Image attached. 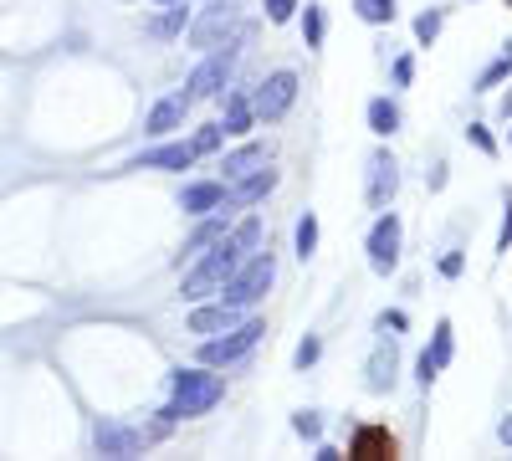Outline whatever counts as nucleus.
Here are the masks:
<instances>
[{
    "label": "nucleus",
    "instance_id": "obj_13",
    "mask_svg": "<svg viewBox=\"0 0 512 461\" xmlns=\"http://www.w3.org/2000/svg\"><path fill=\"white\" fill-rule=\"evenodd\" d=\"M400 446H395V436L384 431V426H364L359 436H354V456L359 461H384V456H395Z\"/></svg>",
    "mask_w": 512,
    "mask_h": 461
},
{
    "label": "nucleus",
    "instance_id": "obj_36",
    "mask_svg": "<svg viewBox=\"0 0 512 461\" xmlns=\"http://www.w3.org/2000/svg\"><path fill=\"white\" fill-rule=\"evenodd\" d=\"M410 77H415V62L400 57V62H395V82H410Z\"/></svg>",
    "mask_w": 512,
    "mask_h": 461
},
{
    "label": "nucleus",
    "instance_id": "obj_14",
    "mask_svg": "<svg viewBox=\"0 0 512 461\" xmlns=\"http://www.w3.org/2000/svg\"><path fill=\"white\" fill-rule=\"evenodd\" d=\"M185 113H190V93H175V98L154 103V113H149V134H169V129H180Z\"/></svg>",
    "mask_w": 512,
    "mask_h": 461
},
{
    "label": "nucleus",
    "instance_id": "obj_37",
    "mask_svg": "<svg viewBox=\"0 0 512 461\" xmlns=\"http://www.w3.org/2000/svg\"><path fill=\"white\" fill-rule=\"evenodd\" d=\"M497 436H502V441H507V446H512V415H507V421H502V426H497Z\"/></svg>",
    "mask_w": 512,
    "mask_h": 461
},
{
    "label": "nucleus",
    "instance_id": "obj_35",
    "mask_svg": "<svg viewBox=\"0 0 512 461\" xmlns=\"http://www.w3.org/2000/svg\"><path fill=\"white\" fill-rule=\"evenodd\" d=\"M512 246V195H507V216H502V236H497V251Z\"/></svg>",
    "mask_w": 512,
    "mask_h": 461
},
{
    "label": "nucleus",
    "instance_id": "obj_1",
    "mask_svg": "<svg viewBox=\"0 0 512 461\" xmlns=\"http://www.w3.org/2000/svg\"><path fill=\"white\" fill-rule=\"evenodd\" d=\"M226 395V380L221 374H200V369H180L175 374V395H169V405L159 410L169 426L175 421H190V415H205L210 405H221Z\"/></svg>",
    "mask_w": 512,
    "mask_h": 461
},
{
    "label": "nucleus",
    "instance_id": "obj_16",
    "mask_svg": "<svg viewBox=\"0 0 512 461\" xmlns=\"http://www.w3.org/2000/svg\"><path fill=\"white\" fill-rule=\"evenodd\" d=\"M395 369H400L395 349H374V359H369V369H364V385H369L374 395H384V390L395 385Z\"/></svg>",
    "mask_w": 512,
    "mask_h": 461
},
{
    "label": "nucleus",
    "instance_id": "obj_32",
    "mask_svg": "<svg viewBox=\"0 0 512 461\" xmlns=\"http://www.w3.org/2000/svg\"><path fill=\"white\" fill-rule=\"evenodd\" d=\"M466 139H472V144H477L482 154H497V144H492V134L482 129V123H472V129H466Z\"/></svg>",
    "mask_w": 512,
    "mask_h": 461
},
{
    "label": "nucleus",
    "instance_id": "obj_28",
    "mask_svg": "<svg viewBox=\"0 0 512 461\" xmlns=\"http://www.w3.org/2000/svg\"><path fill=\"white\" fill-rule=\"evenodd\" d=\"M185 26V6H180V0H175V11H169L164 21H154V36H175Z\"/></svg>",
    "mask_w": 512,
    "mask_h": 461
},
{
    "label": "nucleus",
    "instance_id": "obj_33",
    "mask_svg": "<svg viewBox=\"0 0 512 461\" xmlns=\"http://www.w3.org/2000/svg\"><path fill=\"white\" fill-rule=\"evenodd\" d=\"M318 354H323V344H318V339H303V344H297V364H303V369H308Z\"/></svg>",
    "mask_w": 512,
    "mask_h": 461
},
{
    "label": "nucleus",
    "instance_id": "obj_26",
    "mask_svg": "<svg viewBox=\"0 0 512 461\" xmlns=\"http://www.w3.org/2000/svg\"><path fill=\"white\" fill-rule=\"evenodd\" d=\"M221 139H226V129H221V123H205V129L195 134V154H210V149H221Z\"/></svg>",
    "mask_w": 512,
    "mask_h": 461
},
{
    "label": "nucleus",
    "instance_id": "obj_24",
    "mask_svg": "<svg viewBox=\"0 0 512 461\" xmlns=\"http://www.w3.org/2000/svg\"><path fill=\"white\" fill-rule=\"evenodd\" d=\"M502 77H512V41H507V52H502V57H497L487 72H482V82H477V88H497Z\"/></svg>",
    "mask_w": 512,
    "mask_h": 461
},
{
    "label": "nucleus",
    "instance_id": "obj_6",
    "mask_svg": "<svg viewBox=\"0 0 512 461\" xmlns=\"http://www.w3.org/2000/svg\"><path fill=\"white\" fill-rule=\"evenodd\" d=\"M292 103H297V72H272L262 88H256L251 113H256V118H267V123H277Z\"/></svg>",
    "mask_w": 512,
    "mask_h": 461
},
{
    "label": "nucleus",
    "instance_id": "obj_8",
    "mask_svg": "<svg viewBox=\"0 0 512 461\" xmlns=\"http://www.w3.org/2000/svg\"><path fill=\"white\" fill-rule=\"evenodd\" d=\"M395 262H400V221L395 216H379L374 231H369V267L379 277H390Z\"/></svg>",
    "mask_w": 512,
    "mask_h": 461
},
{
    "label": "nucleus",
    "instance_id": "obj_29",
    "mask_svg": "<svg viewBox=\"0 0 512 461\" xmlns=\"http://www.w3.org/2000/svg\"><path fill=\"white\" fill-rule=\"evenodd\" d=\"M292 431H297V436H318V431H323V421H318L313 410H297V415H292Z\"/></svg>",
    "mask_w": 512,
    "mask_h": 461
},
{
    "label": "nucleus",
    "instance_id": "obj_10",
    "mask_svg": "<svg viewBox=\"0 0 512 461\" xmlns=\"http://www.w3.org/2000/svg\"><path fill=\"white\" fill-rule=\"evenodd\" d=\"M190 159H195V144H164V149L128 159V170H190Z\"/></svg>",
    "mask_w": 512,
    "mask_h": 461
},
{
    "label": "nucleus",
    "instance_id": "obj_31",
    "mask_svg": "<svg viewBox=\"0 0 512 461\" xmlns=\"http://www.w3.org/2000/svg\"><path fill=\"white\" fill-rule=\"evenodd\" d=\"M262 6H267V21H277V26H282V21L292 16V6H297V0H262Z\"/></svg>",
    "mask_w": 512,
    "mask_h": 461
},
{
    "label": "nucleus",
    "instance_id": "obj_22",
    "mask_svg": "<svg viewBox=\"0 0 512 461\" xmlns=\"http://www.w3.org/2000/svg\"><path fill=\"white\" fill-rule=\"evenodd\" d=\"M354 11H359V21L384 26V21H395V0H354Z\"/></svg>",
    "mask_w": 512,
    "mask_h": 461
},
{
    "label": "nucleus",
    "instance_id": "obj_17",
    "mask_svg": "<svg viewBox=\"0 0 512 461\" xmlns=\"http://www.w3.org/2000/svg\"><path fill=\"white\" fill-rule=\"evenodd\" d=\"M272 185H277L272 170H251V175H241V185H236V195L226 205H256L262 195H272Z\"/></svg>",
    "mask_w": 512,
    "mask_h": 461
},
{
    "label": "nucleus",
    "instance_id": "obj_30",
    "mask_svg": "<svg viewBox=\"0 0 512 461\" xmlns=\"http://www.w3.org/2000/svg\"><path fill=\"white\" fill-rule=\"evenodd\" d=\"M436 31H441V16H436V11H425V16L415 21V36H420V41H436Z\"/></svg>",
    "mask_w": 512,
    "mask_h": 461
},
{
    "label": "nucleus",
    "instance_id": "obj_7",
    "mask_svg": "<svg viewBox=\"0 0 512 461\" xmlns=\"http://www.w3.org/2000/svg\"><path fill=\"white\" fill-rule=\"evenodd\" d=\"M164 431H169V421H164V426H154V431H128V426L103 421V426L93 431V441H98V451H103V456H134V451H144L149 441H159Z\"/></svg>",
    "mask_w": 512,
    "mask_h": 461
},
{
    "label": "nucleus",
    "instance_id": "obj_12",
    "mask_svg": "<svg viewBox=\"0 0 512 461\" xmlns=\"http://www.w3.org/2000/svg\"><path fill=\"white\" fill-rule=\"evenodd\" d=\"M451 349H456V344H451V323L441 318V323H436V339H431V349L420 354V380H425V385H431L436 374L451 364Z\"/></svg>",
    "mask_w": 512,
    "mask_h": 461
},
{
    "label": "nucleus",
    "instance_id": "obj_40",
    "mask_svg": "<svg viewBox=\"0 0 512 461\" xmlns=\"http://www.w3.org/2000/svg\"><path fill=\"white\" fill-rule=\"evenodd\" d=\"M507 6H512V0H507Z\"/></svg>",
    "mask_w": 512,
    "mask_h": 461
},
{
    "label": "nucleus",
    "instance_id": "obj_21",
    "mask_svg": "<svg viewBox=\"0 0 512 461\" xmlns=\"http://www.w3.org/2000/svg\"><path fill=\"white\" fill-rule=\"evenodd\" d=\"M369 129L390 139V134L400 129V108H395L390 98H374V103H369Z\"/></svg>",
    "mask_w": 512,
    "mask_h": 461
},
{
    "label": "nucleus",
    "instance_id": "obj_18",
    "mask_svg": "<svg viewBox=\"0 0 512 461\" xmlns=\"http://www.w3.org/2000/svg\"><path fill=\"white\" fill-rule=\"evenodd\" d=\"M236 313H241V308H231V303H221V308H195V313H190V333H226V328L236 323Z\"/></svg>",
    "mask_w": 512,
    "mask_h": 461
},
{
    "label": "nucleus",
    "instance_id": "obj_27",
    "mask_svg": "<svg viewBox=\"0 0 512 461\" xmlns=\"http://www.w3.org/2000/svg\"><path fill=\"white\" fill-rule=\"evenodd\" d=\"M303 36H308V47H318V41H323V11H318V6H308V16H303Z\"/></svg>",
    "mask_w": 512,
    "mask_h": 461
},
{
    "label": "nucleus",
    "instance_id": "obj_39",
    "mask_svg": "<svg viewBox=\"0 0 512 461\" xmlns=\"http://www.w3.org/2000/svg\"><path fill=\"white\" fill-rule=\"evenodd\" d=\"M164 6H175V0H164Z\"/></svg>",
    "mask_w": 512,
    "mask_h": 461
},
{
    "label": "nucleus",
    "instance_id": "obj_38",
    "mask_svg": "<svg viewBox=\"0 0 512 461\" xmlns=\"http://www.w3.org/2000/svg\"><path fill=\"white\" fill-rule=\"evenodd\" d=\"M502 113H507V118H512V93H507V98H502Z\"/></svg>",
    "mask_w": 512,
    "mask_h": 461
},
{
    "label": "nucleus",
    "instance_id": "obj_5",
    "mask_svg": "<svg viewBox=\"0 0 512 461\" xmlns=\"http://www.w3.org/2000/svg\"><path fill=\"white\" fill-rule=\"evenodd\" d=\"M262 333H267V323H262V318L231 323V328H226V339H210V344L200 349V359H205V364H231V359H241L256 339H262Z\"/></svg>",
    "mask_w": 512,
    "mask_h": 461
},
{
    "label": "nucleus",
    "instance_id": "obj_19",
    "mask_svg": "<svg viewBox=\"0 0 512 461\" xmlns=\"http://www.w3.org/2000/svg\"><path fill=\"white\" fill-rule=\"evenodd\" d=\"M262 164H267V149L246 144V149H236V154L226 159V180H241V175H251V170H262Z\"/></svg>",
    "mask_w": 512,
    "mask_h": 461
},
{
    "label": "nucleus",
    "instance_id": "obj_25",
    "mask_svg": "<svg viewBox=\"0 0 512 461\" xmlns=\"http://www.w3.org/2000/svg\"><path fill=\"white\" fill-rule=\"evenodd\" d=\"M231 241H236L241 251H256V241H262V221H256V216H251V221H241Z\"/></svg>",
    "mask_w": 512,
    "mask_h": 461
},
{
    "label": "nucleus",
    "instance_id": "obj_23",
    "mask_svg": "<svg viewBox=\"0 0 512 461\" xmlns=\"http://www.w3.org/2000/svg\"><path fill=\"white\" fill-rule=\"evenodd\" d=\"M313 251H318V221L313 216H303V221H297V257H313Z\"/></svg>",
    "mask_w": 512,
    "mask_h": 461
},
{
    "label": "nucleus",
    "instance_id": "obj_9",
    "mask_svg": "<svg viewBox=\"0 0 512 461\" xmlns=\"http://www.w3.org/2000/svg\"><path fill=\"white\" fill-rule=\"evenodd\" d=\"M395 190H400V164L390 154H374L369 159V205H374V211H384V205L395 200Z\"/></svg>",
    "mask_w": 512,
    "mask_h": 461
},
{
    "label": "nucleus",
    "instance_id": "obj_15",
    "mask_svg": "<svg viewBox=\"0 0 512 461\" xmlns=\"http://www.w3.org/2000/svg\"><path fill=\"white\" fill-rule=\"evenodd\" d=\"M221 200H226V190H221L216 180H200V185H190V190L180 195L185 216H205V211H221Z\"/></svg>",
    "mask_w": 512,
    "mask_h": 461
},
{
    "label": "nucleus",
    "instance_id": "obj_3",
    "mask_svg": "<svg viewBox=\"0 0 512 461\" xmlns=\"http://www.w3.org/2000/svg\"><path fill=\"white\" fill-rule=\"evenodd\" d=\"M272 277H277V267H272V257H251L246 267H236L231 277H226V287H221V303H231V308H251L262 292L272 287Z\"/></svg>",
    "mask_w": 512,
    "mask_h": 461
},
{
    "label": "nucleus",
    "instance_id": "obj_34",
    "mask_svg": "<svg viewBox=\"0 0 512 461\" xmlns=\"http://www.w3.org/2000/svg\"><path fill=\"white\" fill-rule=\"evenodd\" d=\"M461 267H466L461 251H446V257H441V272H446V277H461Z\"/></svg>",
    "mask_w": 512,
    "mask_h": 461
},
{
    "label": "nucleus",
    "instance_id": "obj_20",
    "mask_svg": "<svg viewBox=\"0 0 512 461\" xmlns=\"http://www.w3.org/2000/svg\"><path fill=\"white\" fill-rule=\"evenodd\" d=\"M251 103H246V93H226V123H221V129L226 134H246L251 129Z\"/></svg>",
    "mask_w": 512,
    "mask_h": 461
},
{
    "label": "nucleus",
    "instance_id": "obj_11",
    "mask_svg": "<svg viewBox=\"0 0 512 461\" xmlns=\"http://www.w3.org/2000/svg\"><path fill=\"white\" fill-rule=\"evenodd\" d=\"M231 26H236V6H221V0H216V6H210V16L190 26V41H195V47H221V36H226Z\"/></svg>",
    "mask_w": 512,
    "mask_h": 461
},
{
    "label": "nucleus",
    "instance_id": "obj_4",
    "mask_svg": "<svg viewBox=\"0 0 512 461\" xmlns=\"http://www.w3.org/2000/svg\"><path fill=\"white\" fill-rule=\"evenodd\" d=\"M231 67H236V52L231 47H216L195 72H190V103L195 98H221L226 82H231Z\"/></svg>",
    "mask_w": 512,
    "mask_h": 461
},
{
    "label": "nucleus",
    "instance_id": "obj_2",
    "mask_svg": "<svg viewBox=\"0 0 512 461\" xmlns=\"http://www.w3.org/2000/svg\"><path fill=\"white\" fill-rule=\"evenodd\" d=\"M241 257H246V251L231 241V236H216V241H210V251H205V257L190 267V277H185V298L190 303H200V298H210V292H221L226 287V277L241 267Z\"/></svg>",
    "mask_w": 512,
    "mask_h": 461
}]
</instances>
